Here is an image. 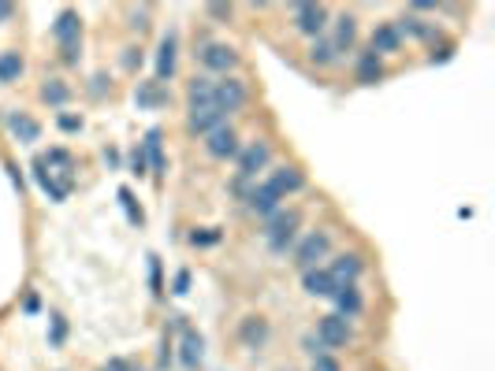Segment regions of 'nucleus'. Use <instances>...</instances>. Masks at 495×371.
Masks as SVG:
<instances>
[{
    "instance_id": "obj_1",
    "label": "nucleus",
    "mask_w": 495,
    "mask_h": 371,
    "mask_svg": "<svg viewBox=\"0 0 495 371\" xmlns=\"http://www.w3.org/2000/svg\"><path fill=\"white\" fill-rule=\"evenodd\" d=\"M294 226H298V212H272L265 223V234L272 242L276 253H287L290 242H294Z\"/></svg>"
},
{
    "instance_id": "obj_2",
    "label": "nucleus",
    "mask_w": 495,
    "mask_h": 371,
    "mask_svg": "<svg viewBox=\"0 0 495 371\" xmlns=\"http://www.w3.org/2000/svg\"><path fill=\"white\" fill-rule=\"evenodd\" d=\"M242 104H246V85L239 79L212 82V108H220V112L228 115V112H239Z\"/></svg>"
},
{
    "instance_id": "obj_3",
    "label": "nucleus",
    "mask_w": 495,
    "mask_h": 371,
    "mask_svg": "<svg viewBox=\"0 0 495 371\" xmlns=\"http://www.w3.org/2000/svg\"><path fill=\"white\" fill-rule=\"evenodd\" d=\"M317 338L324 342V349H343L350 342V327L343 315H320V323H317Z\"/></svg>"
},
{
    "instance_id": "obj_4",
    "label": "nucleus",
    "mask_w": 495,
    "mask_h": 371,
    "mask_svg": "<svg viewBox=\"0 0 495 371\" xmlns=\"http://www.w3.org/2000/svg\"><path fill=\"white\" fill-rule=\"evenodd\" d=\"M198 60L205 63L209 71H220V74H228V71L235 67V63H239V56H235V49H231V45H201Z\"/></svg>"
},
{
    "instance_id": "obj_5",
    "label": "nucleus",
    "mask_w": 495,
    "mask_h": 371,
    "mask_svg": "<svg viewBox=\"0 0 495 371\" xmlns=\"http://www.w3.org/2000/svg\"><path fill=\"white\" fill-rule=\"evenodd\" d=\"M324 19H328L324 8H317V4H294V26L302 30V34H309V38H320Z\"/></svg>"
},
{
    "instance_id": "obj_6",
    "label": "nucleus",
    "mask_w": 495,
    "mask_h": 371,
    "mask_svg": "<svg viewBox=\"0 0 495 371\" xmlns=\"http://www.w3.org/2000/svg\"><path fill=\"white\" fill-rule=\"evenodd\" d=\"M328 245H331V242H328V234H309L306 242L298 245V253H294V264L302 267V271H309V267H313L320 256L328 253Z\"/></svg>"
},
{
    "instance_id": "obj_7",
    "label": "nucleus",
    "mask_w": 495,
    "mask_h": 371,
    "mask_svg": "<svg viewBox=\"0 0 495 371\" xmlns=\"http://www.w3.org/2000/svg\"><path fill=\"white\" fill-rule=\"evenodd\" d=\"M223 115L220 108H212V104H198V108H190V130L194 134H212L217 126H223Z\"/></svg>"
},
{
    "instance_id": "obj_8",
    "label": "nucleus",
    "mask_w": 495,
    "mask_h": 371,
    "mask_svg": "<svg viewBox=\"0 0 495 371\" xmlns=\"http://www.w3.org/2000/svg\"><path fill=\"white\" fill-rule=\"evenodd\" d=\"M205 149H209V156L228 160V156H235V152H239V138H235V130H231V126H217V130L209 134Z\"/></svg>"
},
{
    "instance_id": "obj_9",
    "label": "nucleus",
    "mask_w": 495,
    "mask_h": 371,
    "mask_svg": "<svg viewBox=\"0 0 495 371\" xmlns=\"http://www.w3.org/2000/svg\"><path fill=\"white\" fill-rule=\"evenodd\" d=\"M268 156H272V152H268L265 141H253V145L239 156V174H242V179H253V174L268 163Z\"/></svg>"
},
{
    "instance_id": "obj_10",
    "label": "nucleus",
    "mask_w": 495,
    "mask_h": 371,
    "mask_svg": "<svg viewBox=\"0 0 495 371\" xmlns=\"http://www.w3.org/2000/svg\"><path fill=\"white\" fill-rule=\"evenodd\" d=\"M246 201H250V208H253L257 215H272V212H279V201H283V197L272 190V182H261Z\"/></svg>"
},
{
    "instance_id": "obj_11",
    "label": "nucleus",
    "mask_w": 495,
    "mask_h": 371,
    "mask_svg": "<svg viewBox=\"0 0 495 371\" xmlns=\"http://www.w3.org/2000/svg\"><path fill=\"white\" fill-rule=\"evenodd\" d=\"M328 275L336 279L339 286H350V282L361 275V256H358V253H343V256L336 260V264L328 267Z\"/></svg>"
},
{
    "instance_id": "obj_12",
    "label": "nucleus",
    "mask_w": 495,
    "mask_h": 371,
    "mask_svg": "<svg viewBox=\"0 0 495 371\" xmlns=\"http://www.w3.org/2000/svg\"><path fill=\"white\" fill-rule=\"evenodd\" d=\"M302 286H306V293H313V297H331V293L339 290V282L331 279L328 271L309 267V271H306V279H302Z\"/></svg>"
},
{
    "instance_id": "obj_13",
    "label": "nucleus",
    "mask_w": 495,
    "mask_h": 371,
    "mask_svg": "<svg viewBox=\"0 0 495 371\" xmlns=\"http://www.w3.org/2000/svg\"><path fill=\"white\" fill-rule=\"evenodd\" d=\"M201 349H205V342H201V334L198 331H190V327H182V368L187 371H194L201 364Z\"/></svg>"
},
{
    "instance_id": "obj_14",
    "label": "nucleus",
    "mask_w": 495,
    "mask_h": 371,
    "mask_svg": "<svg viewBox=\"0 0 495 371\" xmlns=\"http://www.w3.org/2000/svg\"><path fill=\"white\" fill-rule=\"evenodd\" d=\"M268 182H272V190L283 197V193H298V190H302V186H306V174L298 171V167H279Z\"/></svg>"
},
{
    "instance_id": "obj_15",
    "label": "nucleus",
    "mask_w": 495,
    "mask_h": 371,
    "mask_svg": "<svg viewBox=\"0 0 495 371\" xmlns=\"http://www.w3.org/2000/svg\"><path fill=\"white\" fill-rule=\"evenodd\" d=\"M239 338H242V345H246V349H261V345L268 342V323H265V320H257V315H250V320H242Z\"/></svg>"
},
{
    "instance_id": "obj_16",
    "label": "nucleus",
    "mask_w": 495,
    "mask_h": 371,
    "mask_svg": "<svg viewBox=\"0 0 495 371\" xmlns=\"http://www.w3.org/2000/svg\"><path fill=\"white\" fill-rule=\"evenodd\" d=\"M331 301H336V315H343V320H350V315H358L361 312V293L354 290V282L350 286H339L336 293H331Z\"/></svg>"
},
{
    "instance_id": "obj_17",
    "label": "nucleus",
    "mask_w": 495,
    "mask_h": 371,
    "mask_svg": "<svg viewBox=\"0 0 495 371\" xmlns=\"http://www.w3.org/2000/svg\"><path fill=\"white\" fill-rule=\"evenodd\" d=\"M175 74V38H164L160 41V52H157V82H168Z\"/></svg>"
},
{
    "instance_id": "obj_18",
    "label": "nucleus",
    "mask_w": 495,
    "mask_h": 371,
    "mask_svg": "<svg viewBox=\"0 0 495 371\" xmlns=\"http://www.w3.org/2000/svg\"><path fill=\"white\" fill-rule=\"evenodd\" d=\"M384 79V63H380V56L369 49V52H361V60H358V82L361 85H376Z\"/></svg>"
},
{
    "instance_id": "obj_19",
    "label": "nucleus",
    "mask_w": 495,
    "mask_h": 371,
    "mask_svg": "<svg viewBox=\"0 0 495 371\" xmlns=\"http://www.w3.org/2000/svg\"><path fill=\"white\" fill-rule=\"evenodd\" d=\"M402 45V38H399V30H395L391 23H384V26H376V34H372V52L380 56V52H399Z\"/></svg>"
},
{
    "instance_id": "obj_20",
    "label": "nucleus",
    "mask_w": 495,
    "mask_h": 371,
    "mask_svg": "<svg viewBox=\"0 0 495 371\" xmlns=\"http://www.w3.org/2000/svg\"><path fill=\"white\" fill-rule=\"evenodd\" d=\"M142 152L149 156V167L153 174H164V152H160V130H149L146 141H142Z\"/></svg>"
},
{
    "instance_id": "obj_21",
    "label": "nucleus",
    "mask_w": 495,
    "mask_h": 371,
    "mask_svg": "<svg viewBox=\"0 0 495 371\" xmlns=\"http://www.w3.org/2000/svg\"><path fill=\"white\" fill-rule=\"evenodd\" d=\"M56 41L60 45H74V41H79V15L74 12H63L56 19Z\"/></svg>"
},
{
    "instance_id": "obj_22",
    "label": "nucleus",
    "mask_w": 495,
    "mask_h": 371,
    "mask_svg": "<svg viewBox=\"0 0 495 371\" xmlns=\"http://www.w3.org/2000/svg\"><path fill=\"white\" fill-rule=\"evenodd\" d=\"M8 126H12V134L19 141H38V134H41V126L26 115H8Z\"/></svg>"
},
{
    "instance_id": "obj_23",
    "label": "nucleus",
    "mask_w": 495,
    "mask_h": 371,
    "mask_svg": "<svg viewBox=\"0 0 495 371\" xmlns=\"http://www.w3.org/2000/svg\"><path fill=\"white\" fill-rule=\"evenodd\" d=\"M19 74H23L19 52H0V82H19Z\"/></svg>"
},
{
    "instance_id": "obj_24",
    "label": "nucleus",
    "mask_w": 495,
    "mask_h": 371,
    "mask_svg": "<svg viewBox=\"0 0 495 371\" xmlns=\"http://www.w3.org/2000/svg\"><path fill=\"white\" fill-rule=\"evenodd\" d=\"M354 38H358V26H354V19H350V15H343V19H339V30H336V41H331V49H336V52L350 49V45H354Z\"/></svg>"
},
{
    "instance_id": "obj_25",
    "label": "nucleus",
    "mask_w": 495,
    "mask_h": 371,
    "mask_svg": "<svg viewBox=\"0 0 495 371\" xmlns=\"http://www.w3.org/2000/svg\"><path fill=\"white\" fill-rule=\"evenodd\" d=\"M336 56H339V52L331 49V41H324V38H317L313 45H309V60H313L317 67H328V63H336Z\"/></svg>"
},
{
    "instance_id": "obj_26",
    "label": "nucleus",
    "mask_w": 495,
    "mask_h": 371,
    "mask_svg": "<svg viewBox=\"0 0 495 371\" xmlns=\"http://www.w3.org/2000/svg\"><path fill=\"white\" fill-rule=\"evenodd\" d=\"M198 104H212V79H205V74L190 82V108Z\"/></svg>"
},
{
    "instance_id": "obj_27",
    "label": "nucleus",
    "mask_w": 495,
    "mask_h": 371,
    "mask_svg": "<svg viewBox=\"0 0 495 371\" xmlns=\"http://www.w3.org/2000/svg\"><path fill=\"white\" fill-rule=\"evenodd\" d=\"M41 97H45L49 104H63V101L71 97V90H68V85H63L60 79H49V82H45V90H41Z\"/></svg>"
},
{
    "instance_id": "obj_28",
    "label": "nucleus",
    "mask_w": 495,
    "mask_h": 371,
    "mask_svg": "<svg viewBox=\"0 0 495 371\" xmlns=\"http://www.w3.org/2000/svg\"><path fill=\"white\" fill-rule=\"evenodd\" d=\"M120 201H123V208H127V220H131L134 226H142L146 215H142V208L134 204V193H131V190H120Z\"/></svg>"
},
{
    "instance_id": "obj_29",
    "label": "nucleus",
    "mask_w": 495,
    "mask_h": 371,
    "mask_svg": "<svg viewBox=\"0 0 495 371\" xmlns=\"http://www.w3.org/2000/svg\"><path fill=\"white\" fill-rule=\"evenodd\" d=\"M134 97H138V104H149V108H153V104H164V101H168V93L153 90V85H149V82H146V85H142V90H138Z\"/></svg>"
},
{
    "instance_id": "obj_30",
    "label": "nucleus",
    "mask_w": 495,
    "mask_h": 371,
    "mask_svg": "<svg viewBox=\"0 0 495 371\" xmlns=\"http://www.w3.org/2000/svg\"><path fill=\"white\" fill-rule=\"evenodd\" d=\"M131 174H138V179L146 174V152H142V149L131 152Z\"/></svg>"
},
{
    "instance_id": "obj_31",
    "label": "nucleus",
    "mask_w": 495,
    "mask_h": 371,
    "mask_svg": "<svg viewBox=\"0 0 495 371\" xmlns=\"http://www.w3.org/2000/svg\"><path fill=\"white\" fill-rule=\"evenodd\" d=\"M187 290H190V271H179L175 282H171V293H179V297H182Z\"/></svg>"
},
{
    "instance_id": "obj_32",
    "label": "nucleus",
    "mask_w": 495,
    "mask_h": 371,
    "mask_svg": "<svg viewBox=\"0 0 495 371\" xmlns=\"http://www.w3.org/2000/svg\"><path fill=\"white\" fill-rule=\"evenodd\" d=\"M56 123H60V130H68V134H74V130H82V119H79V115H60Z\"/></svg>"
},
{
    "instance_id": "obj_33",
    "label": "nucleus",
    "mask_w": 495,
    "mask_h": 371,
    "mask_svg": "<svg viewBox=\"0 0 495 371\" xmlns=\"http://www.w3.org/2000/svg\"><path fill=\"white\" fill-rule=\"evenodd\" d=\"M313 371H339V364L324 353V356H313Z\"/></svg>"
},
{
    "instance_id": "obj_34",
    "label": "nucleus",
    "mask_w": 495,
    "mask_h": 371,
    "mask_svg": "<svg viewBox=\"0 0 495 371\" xmlns=\"http://www.w3.org/2000/svg\"><path fill=\"white\" fill-rule=\"evenodd\" d=\"M190 242H194V245H217L220 234H217V231H209V234H190Z\"/></svg>"
},
{
    "instance_id": "obj_35",
    "label": "nucleus",
    "mask_w": 495,
    "mask_h": 371,
    "mask_svg": "<svg viewBox=\"0 0 495 371\" xmlns=\"http://www.w3.org/2000/svg\"><path fill=\"white\" fill-rule=\"evenodd\" d=\"M63 331H68V327H63V320H60V315H52V345L63 342Z\"/></svg>"
},
{
    "instance_id": "obj_36",
    "label": "nucleus",
    "mask_w": 495,
    "mask_h": 371,
    "mask_svg": "<svg viewBox=\"0 0 495 371\" xmlns=\"http://www.w3.org/2000/svg\"><path fill=\"white\" fill-rule=\"evenodd\" d=\"M306 353L309 356H324V342H320V338H306Z\"/></svg>"
},
{
    "instance_id": "obj_37",
    "label": "nucleus",
    "mask_w": 495,
    "mask_h": 371,
    "mask_svg": "<svg viewBox=\"0 0 495 371\" xmlns=\"http://www.w3.org/2000/svg\"><path fill=\"white\" fill-rule=\"evenodd\" d=\"M101 371H138V368H131L127 360H109V364H104Z\"/></svg>"
},
{
    "instance_id": "obj_38",
    "label": "nucleus",
    "mask_w": 495,
    "mask_h": 371,
    "mask_svg": "<svg viewBox=\"0 0 495 371\" xmlns=\"http://www.w3.org/2000/svg\"><path fill=\"white\" fill-rule=\"evenodd\" d=\"M209 15H217V19H223V15H231V8H223V4H209Z\"/></svg>"
},
{
    "instance_id": "obj_39",
    "label": "nucleus",
    "mask_w": 495,
    "mask_h": 371,
    "mask_svg": "<svg viewBox=\"0 0 495 371\" xmlns=\"http://www.w3.org/2000/svg\"><path fill=\"white\" fill-rule=\"evenodd\" d=\"M153 293H164V290H160V264H157V256H153Z\"/></svg>"
},
{
    "instance_id": "obj_40",
    "label": "nucleus",
    "mask_w": 495,
    "mask_h": 371,
    "mask_svg": "<svg viewBox=\"0 0 495 371\" xmlns=\"http://www.w3.org/2000/svg\"><path fill=\"white\" fill-rule=\"evenodd\" d=\"M450 60V49H439V52H432V63H447Z\"/></svg>"
},
{
    "instance_id": "obj_41",
    "label": "nucleus",
    "mask_w": 495,
    "mask_h": 371,
    "mask_svg": "<svg viewBox=\"0 0 495 371\" xmlns=\"http://www.w3.org/2000/svg\"><path fill=\"white\" fill-rule=\"evenodd\" d=\"M104 160H109V167H120V152H116V149L104 152Z\"/></svg>"
},
{
    "instance_id": "obj_42",
    "label": "nucleus",
    "mask_w": 495,
    "mask_h": 371,
    "mask_svg": "<svg viewBox=\"0 0 495 371\" xmlns=\"http://www.w3.org/2000/svg\"><path fill=\"white\" fill-rule=\"evenodd\" d=\"M8 171H12V182L19 186V190H23V179H19V167H15V163H8Z\"/></svg>"
},
{
    "instance_id": "obj_43",
    "label": "nucleus",
    "mask_w": 495,
    "mask_h": 371,
    "mask_svg": "<svg viewBox=\"0 0 495 371\" xmlns=\"http://www.w3.org/2000/svg\"><path fill=\"white\" fill-rule=\"evenodd\" d=\"M8 15H12V8H8V4H0V19H8Z\"/></svg>"
}]
</instances>
